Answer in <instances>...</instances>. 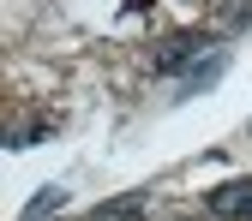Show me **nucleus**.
I'll use <instances>...</instances> for the list:
<instances>
[{
	"label": "nucleus",
	"instance_id": "20e7f679",
	"mask_svg": "<svg viewBox=\"0 0 252 221\" xmlns=\"http://www.w3.org/2000/svg\"><path fill=\"white\" fill-rule=\"evenodd\" d=\"M138 209H144V192L120 197V203H102V209H96V221H114V215H138Z\"/></svg>",
	"mask_w": 252,
	"mask_h": 221
},
{
	"label": "nucleus",
	"instance_id": "f03ea898",
	"mask_svg": "<svg viewBox=\"0 0 252 221\" xmlns=\"http://www.w3.org/2000/svg\"><path fill=\"white\" fill-rule=\"evenodd\" d=\"M210 215H222V221H252V173L240 179H222V185H210Z\"/></svg>",
	"mask_w": 252,
	"mask_h": 221
},
{
	"label": "nucleus",
	"instance_id": "39448f33",
	"mask_svg": "<svg viewBox=\"0 0 252 221\" xmlns=\"http://www.w3.org/2000/svg\"><path fill=\"white\" fill-rule=\"evenodd\" d=\"M60 203H66V192H60V185H48V192H42L36 203H30V221H42V215H54Z\"/></svg>",
	"mask_w": 252,
	"mask_h": 221
},
{
	"label": "nucleus",
	"instance_id": "7ed1b4c3",
	"mask_svg": "<svg viewBox=\"0 0 252 221\" xmlns=\"http://www.w3.org/2000/svg\"><path fill=\"white\" fill-rule=\"evenodd\" d=\"M216 72H222V48H216V54L204 60L198 72H186V84H180V90H186V96H192V90H204V84H216Z\"/></svg>",
	"mask_w": 252,
	"mask_h": 221
},
{
	"label": "nucleus",
	"instance_id": "f257e3e1",
	"mask_svg": "<svg viewBox=\"0 0 252 221\" xmlns=\"http://www.w3.org/2000/svg\"><path fill=\"white\" fill-rule=\"evenodd\" d=\"M204 54H216L204 30H174V36H168L162 48H156V60H150V66H156V72L168 78V72H180V66H192V60H204Z\"/></svg>",
	"mask_w": 252,
	"mask_h": 221
}]
</instances>
